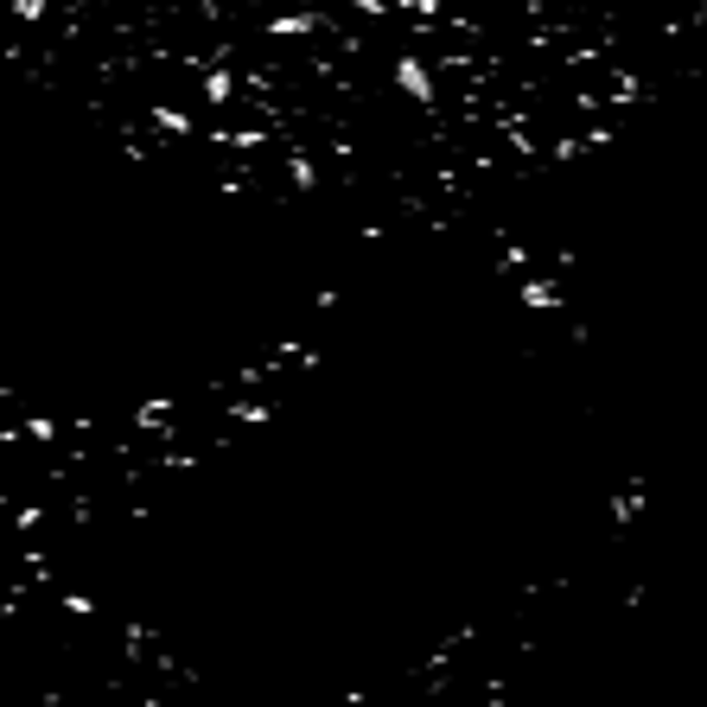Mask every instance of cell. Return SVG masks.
<instances>
[{
    "mask_svg": "<svg viewBox=\"0 0 707 707\" xmlns=\"http://www.w3.org/2000/svg\"><path fill=\"white\" fill-rule=\"evenodd\" d=\"M707 64V0H0V71L186 179L447 229Z\"/></svg>",
    "mask_w": 707,
    "mask_h": 707,
    "instance_id": "1",
    "label": "cell"
}]
</instances>
